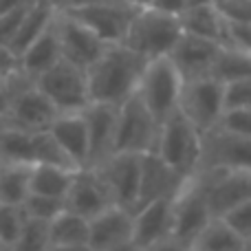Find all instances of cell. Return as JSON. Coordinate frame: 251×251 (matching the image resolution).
<instances>
[{
    "label": "cell",
    "instance_id": "cell-17",
    "mask_svg": "<svg viewBox=\"0 0 251 251\" xmlns=\"http://www.w3.org/2000/svg\"><path fill=\"white\" fill-rule=\"evenodd\" d=\"M117 108L110 104H91L84 108L88 128V165L97 168L108 156L115 154V134H117Z\"/></svg>",
    "mask_w": 251,
    "mask_h": 251
},
{
    "label": "cell",
    "instance_id": "cell-36",
    "mask_svg": "<svg viewBox=\"0 0 251 251\" xmlns=\"http://www.w3.org/2000/svg\"><path fill=\"white\" fill-rule=\"evenodd\" d=\"M29 7H31V2L22 4V7H16L0 16V44H4V47L11 44V40L16 38L18 29H20V25H22V18L29 11Z\"/></svg>",
    "mask_w": 251,
    "mask_h": 251
},
{
    "label": "cell",
    "instance_id": "cell-47",
    "mask_svg": "<svg viewBox=\"0 0 251 251\" xmlns=\"http://www.w3.org/2000/svg\"><path fill=\"white\" fill-rule=\"evenodd\" d=\"M196 4H212V0H185V7H196Z\"/></svg>",
    "mask_w": 251,
    "mask_h": 251
},
{
    "label": "cell",
    "instance_id": "cell-39",
    "mask_svg": "<svg viewBox=\"0 0 251 251\" xmlns=\"http://www.w3.org/2000/svg\"><path fill=\"white\" fill-rule=\"evenodd\" d=\"M148 7L156 9V11L170 13V16H181L185 9V0H152Z\"/></svg>",
    "mask_w": 251,
    "mask_h": 251
},
{
    "label": "cell",
    "instance_id": "cell-44",
    "mask_svg": "<svg viewBox=\"0 0 251 251\" xmlns=\"http://www.w3.org/2000/svg\"><path fill=\"white\" fill-rule=\"evenodd\" d=\"M57 9H71V7H77V4H84L88 0H51Z\"/></svg>",
    "mask_w": 251,
    "mask_h": 251
},
{
    "label": "cell",
    "instance_id": "cell-3",
    "mask_svg": "<svg viewBox=\"0 0 251 251\" xmlns=\"http://www.w3.org/2000/svg\"><path fill=\"white\" fill-rule=\"evenodd\" d=\"M201 143H203V134L181 110H176L161 124L154 152L181 176L190 178L199 172Z\"/></svg>",
    "mask_w": 251,
    "mask_h": 251
},
{
    "label": "cell",
    "instance_id": "cell-9",
    "mask_svg": "<svg viewBox=\"0 0 251 251\" xmlns=\"http://www.w3.org/2000/svg\"><path fill=\"white\" fill-rule=\"evenodd\" d=\"M60 11L77 18L106 44H119L124 42L137 7H132L128 0H88L84 4L60 9Z\"/></svg>",
    "mask_w": 251,
    "mask_h": 251
},
{
    "label": "cell",
    "instance_id": "cell-21",
    "mask_svg": "<svg viewBox=\"0 0 251 251\" xmlns=\"http://www.w3.org/2000/svg\"><path fill=\"white\" fill-rule=\"evenodd\" d=\"M51 134L75 168L88 165V128L84 110L60 113L51 124Z\"/></svg>",
    "mask_w": 251,
    "mask_h": 251
},
{
    "label": "cell",
    "instance_id": "cell-50",
    "mask_svg": "<svg viewBox=\"0 0 251 251\" xmlns=\"http://www.w3.org/2000/svg\"><path fill=\"white\" fill-rule=\"evenodd\" d=\"M249 249H251V245H249Z\"/></svg>",
    "mask_w": 251,
    "mask_h": 251
},
{
    "label": "cell",
    "instance_id": "cell-31",
    "mask_svg": "<svg viewBox=\"0 0 251 251\" xmlns=\"http://www.w3.org/2000/svg\"><path fill=\"white\" fill-rule=\"evenodd\" d=\"M22 209H25L26 218H35V221H53L62 209H66L64 199H57V196H47V194H33L31 192L29 196L22 203Z\"/></svg>",
    "mask_w": 251,
    "mask_h": 251
},
{
    "label": "cell",
    "instance_id": "cell-32",
    "mask_svg": "<svg viewBox=\"0 0 251 251\" xmlns=\"http://www.w3.org/2000/svg\"><path fill=\"white\" fill-rule=\"evenodd\" d=\"M218 218H223L245 243L251 245V201L236 205L234 209H229L227 214H223Z\"/></svg>",
    "mask_w": 251,
    "mask_h": 251
},
{
    "label": "cell",
    "instance_id": "cell-49",
    "mask_svg": "<svg viewBox=\"0 0 251 251\" xmlns=\"http://www.w3.org/2000/svg\"><path fill=\"white\" fill-rule=\"evenodd\" d=\"M0 251H7V247L2 245V240H0Z\"/></svg>",
    "mask_w": 251,
    "mask_h": 251
},
{
    "label": "cell",
    "instance_id": "cell-10",
    "mask_svg": "<svg viewBox=\"0 0 251 251\" xmlns=\"http://www.w3.org/2000/svg\"><path fill=\"white\" fill-rule=\"evenodd\" d=\"M57 108L47 95L33 84V79L18 75L13 79V95L9 106L7 122L2 126L20 130H49L53 119L57 117Z\"/></svg>",
    "mask_w": 251,
    "mask_h": 251
},
{
    "label": "cell",
    "instance_id": "cell-43",
    "mask_svg": "<svg viewBox=\"0 0 251 251\" xmlns=\"http://www.w3.org/2000/svg\"><path fill=\"white\" fill-rule=\"evenodd\" d=\"M29 2H33V0H0V16L7 13V11H11V9H16V7L29 4Z\"/></svg>",
    "mask_w": 251,
    "mask_h": 251
},
{
    "label": "cell",
    "instance_id": "cell-23",
    "mask_svg": "<svg viewBox=\"0 0 251 251\" xmlns=\"http://www.w3.org/2000/svg\"><path fill=\"white\" fill-rule=\"evenodd\" d=\"M181 26L185 33L207 38L214 42H223V29H225V18L218 13L214 4H196V7H185L178 16Z\"/></svg>",
    "mask_w": 251,
    "mask_h": 251
},
{
    "label": "cell",
    "instance_id": "cell-42",
    "mask_svg": "<svg viewBox=\"0 0 251 251\" xmlns=\"http://www.w3.org/2000/svg\"><path fill=\"white\" fill-rule=\"evenodd\" d=\"M49 251H95L88 243H77V245H51Z\"/></svg>",
    "mask_w": 251,
    "mask_h": 251
},
{
    "label": "cell",
    "instance_id": "cell-28",
    "mask_svg": "<svg viewBox=\"0 0 251 251\" xmlns=\"http://www.w3.org/2000/svg\"><path fill=\"white\" fill-rule=\"evenodd\" d=\"M212 77L223 84L251 77V53L234 47H221L212 69Z\"/></svg>",
    "mask_w": 251,
    "mask_h": 251
},
{
    "label": "cell",
    "instance_id": "cell-27",
    "mask_svg": "<svg viewBox=\"0 0 251 251\" xmlns=\"http://www.w3.org/2000/svg\"><path fill=\"white\" fill-rule=\"evenodd\" d=\"M49 238L51 245L88 243V218L71 209H62L53 221H49Z\"/></svg>",
    "mask_w": 251,
    "mask_h": 251
},
{
    "label": "cell",
    "instance_id": "cell-16",
    "mask_svg": "<svg viewBox=\"0 0 251 251\" xmlns=\"http://www.w3.org/2000/svg\"><path fill=\"white\" fill-rule=\"evenodd\" d=\"M64 205L66 209L91 221L93 216H97L115 203L97 168H79L64 196Z\"/></svg>",
    "mask_w": 251,
    "mask_h": 251
},
{
    "label": "cell",
    "instance_id": "cell-11",
    "mask_svg": "<svg viewBox=\"0 0 251 251\" xmlns=\"http://www.w3.org/2000/svg\"><path fill=\"white\" fill-rule=\"evenodd\" d=\"M251 170V137L214 128L203 134L199 172Z\"/></svg>",
    "mask_w": 251,
    "mask_h": 251
},
{
    "label": "cell",
    "instance_id": "cell-38",
    "mask_svg": "<svg viewBox=\"0 0 251 251\" xmlns=\"http://www.w3.org/2000/svg\"><path fill=\"white\" fill-rule=\"evenodd\" d=\"M20 75V60L9 47L0 44V77L2 79H13Z\"/></svg>",
    "mask_w": 251,
    "mask_h": 251
},
{
    "label": "cell",
    "instance_id": "cell-41",
    "mask_svg": "<svg viewBox=\"0 0 251 251\" xmlns=\"http://www.w3.org/2000/svg\"><path fill=\"white\" fill-rule=\"evenodd\" d=\"M13 79L11 82H7L4 86H0V126L7 122L9 106H11V95H13Z\"/></svg>",
    "mask_w": 251,
    "mask_h": 251
},
{
    "label": "cell",
    "instance_id": "cell-26",
    "mask_svg": "<svg viewBox=\"0 0 251 251\" xmlns=\"http://www.w3.org/2000/svg\"><path fill=\"white\" fill-rule=\"evenodd\" d=\"M77 170L79 168H66L55 163H35L31 170V192L64 199Z\"/></svg>",
    "mask_w": 251,
    "mask_h": 251
},
{
    "label": "cell",
    "instance_id": "cell-35",
    "mask_svg": "<svg viewBox=\"0 0 251 251\" xmlns=\"http://www.w3.org/2000/svg\"><path fill=\"white\" fill-rule=\"evenodd\" d=\"M218 128L251 137V108H225Z\"/></svg>",
    "mask_w": 251,
    "mask_h": 251
},
{
    "label": "cell",
    "instance_id": "cell-29",
    "mask_svg": "<svg viewBox=\"0 0 251 251\" xmlns=\"http://www.w3.org/2000/svg\"><path fill=\"white\" fill-rule=\"evenodd\" d=\"M25 225H26V214L22 209V205L0 203V240L7 247V251L20 238Z\"/></svg>",
    "mask_w": 251,
    "mask_h": 251
},
{
    "label": "cell",
    "instance_id": "cell-18",
    "mask_svg": "<svg viewBox=\"0 0 251 251\" xmlns=\"http://www.w3.org/2000/svg\"><path fill=\"white\" fill-rule=\"evenodd\" d=\"M185 181L187 178L170 168L156 152H146L141 154V181H139L137 207L159 199H174Z\"/></svg>",
    "mask_w": 251,
    "mask_h": 251
},
{
    "label": "cell",
    "instance_id": "cell-22",
    "mask_svg": "<svg viewBox=\"0 0 251 251\" xmlns=\"http://www.w3.org/2000/svg\"><path fill=\"white\" fill-rule=\"evenodd\" d=\"M18 60H20V73L29 79H35L40 73H44V71L51 69L55 62L62 60V49H60V40H57L55 20L49 25V29L44 31V33H40L38 38L18 55Z\"/></svg>",
    "mask_w": 251,
    "mask_h": 251
},
{
    "label": "cell",
    "instance_id": "cell-33",
    "mask_svg": "<svg viewBox=\"0 0 251 251\" xmlns=\"http://www.w3.org/2000/svg\"><path fill=\"white\" fill-rule=\"evenodd\" d=\"M221 47H234V49H240V51L251 53V22L225 20Z\"/></svg>",
    "mask_w": 251,
    "mask_h": 251
},
{
    "label": "cell",
    "instance_id": "cell-4",
    "mask_svg": "<svg viewBox=\"0 0 251 251\" xmlns=\"http://www.w3.org/2000/svg\"><path fill=\"white\" fill-rule=\"evenodd\" d=\"M183 77L172 64L168 55L148 60V66L143 71V77L139 82L137 95L148 106L154 119L163 124L170 115L178 110V97H181Z\"/></svg>",
    "mask_w": 251,
    "mask_h": 251
},
{
    "label": "cell",
    "instance_id": "cell-14",
    "mask_svg": "<svg viewBox=\"0 0 251 251\" xmlns=\"http://www.w3.org/2000/svg\"><path fill=\"white\" fill-rule=\"evenodd\" d=\"M218 51H221L218 42L183 31L181 38L172 47V51L168 53V57L176 66L178 73H181L183 82H187V79H199V77L212 75Z\"/></svg>",
    "mask_w": 251,
    "mask_h": 251
},
{
    "label": "cell",
    "instance_id": "cell-45",
    "mask_svg": "<svg viewBox=\"0 0 251 251\" xmlns=\"http://www.w3.org/2000/svg\"><path fill=\"white\" fill-rule=\"evenodd\" d=\"M104 251H143L139 245H134L132 240L130 243H124V245H117V247H110V249H104Z\"/></svg>",
    "mask_w": 251,
    "mask_h": 251
},
{
    "label": "cell",
    "instance_id": "cell-19",
    "mask_svg": "<svg viewBox=\"0 0 251 251\" xmlns=\"http://www.w3.org/2000/svg\"><path fill=\"white\" fill-rule=\"evenodd\" d=\"M134 216L122 205H110L88 221V245L95 251H104L132 240Z\"/></svg>",
    "mask_w": 251,
    "mask_h": 251
},
{
    "label": "cell",
    "instance_id": "cell-40",
    "mask_svg": "<svg viewBox=\"0 0 251 251\" xmlns=\"http://www.w3.org/2000/svg\"><path fill=\"white\" fill-rule=\"evenodd\" d=\"M143 251H190V247L185 243H181V240H176L174 236H168V238L150 245V247H146Z\"/></svg>",
    "mask_w": 251,
    "mask_h": 251
},
{
    "label": "cell",
    "instance_id": "cell-48",
    "mask_svg": "<svg viewBox=\"0 0 251 251\" xmlns=\"http://www.w3.org/2000/svg\"><path fill=\"white\" fill-rule=\"evenodd\" d=\"M7 82H11V79H2V77H0V86H4Z\"/></svg>",
    "mask_w": 251,
    "mask_h": 251
},
{
    "label": "cell",
    "instance_id": "cell-13",
    "mask_svg": "<svg viewBox=\"0 0 251 251\" xmlns=\"http://www.w3.org/2000/svg\"><path fill=\"white\" fill-rule=\"evenodd\" d=\"M115 205L134 212L139 199V181H141V154L132 152H115L113 156L97 165Z\"/></svg>",
    "mask_w": 251,
    "mask_h": 251
},
{
    "label": "cell",
    "instance_id": "cell-24",
    "mask_svg": "<svg viewBox=\"0 0 251 251\" xmlns=\"http://www.w3.org/2000/svg\"><path fill=\"white\" fill-rule=\"evenodd\" d=\"M249 245L227 225L223 218L214 216L190 243V251H247Z\"/></svg>",
    "mask_w": 251,
    "mask_h": 251
},
{
    "label": "cell",
    "instance_id": "cell-15",
    "mask_svg": "<svg viewBox=\"0 0 251 251\" xmlns=\"http://www.w3.org/2000/svg\"><path fill=\"white\" fill-rule=\"evenodd\" d=\"M207 185V201L214 216H223L236 205L251 201V170L201 172Z\"/></svg>",
    "mask_w": 251,
    "mask_h": 251
},
{
    "label": "cell",
    "instance_id": "cell-25",
    "mask_svg": "<svg viewBox=\"0 0 251 251\" xmlns=\"http://www.w3.org/2000/svg\"><path fill=\"white\" fill-rule=\"evenodd\" d=\"M31 163L0 161V203L22 205L31 194Z\"/></svg>",
    "mask_w": 251,
    "mask_h": 251
},
{
    "label": "cell",
    "instance_id": "cell-12",
    "mask_svg": "<svg viewBox=\"0 0 251 251\" xmlns=\"http://www.w3.org/2000/svg\"><path fill=\"white\" fill-rule=\"evenodd\" d=\"M55 31H57V40H60V49H62V60L71 62V64L79 66L84 71L108 47L86 25H82L77 18H73L66 11H60V9H57V16H55Z\"/></svg>",
    "mask_w": 251,
    "mask_h": 251
},
{
    "label": "cell",
    "instance_id": "cell-8",
    "mask_svg": "<svg viewBox=\"0 0 251 251\" xmlns=\"http://www.w3.org/2000/svg\"><path fill=\"white\" fill-rule=\"evenodd\" d=\"M178 110L196 126L201 134L214 130L221 122L223 110H225L223 82H218L212 75L183 82Z\"/></svg>",
    "mask_w": 251,
    "mask_h": 251
},
{
    "label": "cell",
    "instance_id": "cell-2",
    "mask_svg": "<svg viewBox=\"0 0 251 251\" xmlns=\"http://www.w3.org/2000/svg\"><path fill=\"white\" fill-rule=\"evenodd\" d=\"M183 26L178 16L156 11L152 7H141L134 11L130 26L126 31L124 44L143 55L146 60H156L172 51L181 38Z\"/></svg>",
    "mask_w": 251,
    "mask_h": 251
},
{
    "label": "cell",
    "instance_id": "cell-20",
    "mask_svg": "<svg viewBox=\"0 0 251 251\" xmlns=\"http://www.w3.org/2000/svg\"><path fill=\"white\" fill-rule=\"evenodd\" d=\"M172 205L174 199H159L134 209L132 243L139 245L141 249H146L150 245L172 236V225H174Z\"/></svg>",
    "mask_w": 251,
    "mask_h": 251
},
{
    "label": "cell",
    "instance_id": "cell-30",
    "mask_svg": "<svg viewBox=\"0 0 251 251\" xmlns=\"http://www.w3.org/2000/svg\"><path fill=\"white\" fill-rule=\"evenodd\" d=\"M51 238H49V223L26 218V225L22 229L20 238L13 243L9 251H49Z\"/></svg>",
    "mask_w": 251,
    "mask_h": 251
},
{
    "label": "cell",
    "instance_id": "cell-7",
    "mask_svg": "<svg viewBox=\"0 0 251 251\" xmlns=\"http://www.w3.org/2000/svg\"><path fill=\"white\" fill-rule=\"evenodd\" d=\"M172 214H174L172 236L190 247V243L199 236V231L214 218L207 201L205 176L201 172H196L194 176H190L183 183L178 194L174 196Z\"/></svg>",
    "mask_w": 251,
    "mask_h": 251
},
{
    "label": "cell",
    "instance_id": "cell-1",
    "mask_svg": "<svg viewBox=\"0 0 251 251\" xmlns=\"http://www.w3.org/2000/svg\"><path fill=\"white\" fill-rule=\"evenodd\" d=\"M146 66V57L126 47L124 42L108 44L104 53L86 69L91 101L122 106L128 97L137 93Z\"/></svg>",
    "mask_w": 251,
    "mask_h": 251
},
{
    "label": "cell",
    "instance_id": "cell-34",
    "mask_svg": "<svg viewBox=\"0 0 251 251\" xmlns=\"http://www.w3.org/2000/svg\"><path fill=\"white\" fill-rule=\"evenodd\" d=\"M225 108H251V77L223 84Z\"/></svg>",
    "mask_w": 251,
    "mask_h": 251
},
{
    "label": "cell",
    "instance_id": "cell-37",
    "mask_svg": "<svg viewBox=\"0 0 251 251\" xmlns=\"http://www.w3.org/2000/svg\"><path fill=\"white\" fill-rule=\"evenodd\" d=\"M225 20L251 22V0H212Z\"/></svg>",
    "mask_w": 251,
    "mask_h": 251
},
{
    "label": "cell",
    "instance_id": "cell-5",
    "mask_svg": "<svg viewBox=\"0 0 251 251\" xmlns=\"http://www.w3.org/2000/svg\"><path fill=\"white\" fill-rule=\"evenodd\" d=\"M33 84L51 100L57 113H77L91 104L86 71L66 60L55 62L51 69L40 73Z\"/></svg>",
    "mask_w": 251,
    "mask_h": 251
},
{
    "label": "cell",
    "instance_id": "cell-46",
    "mask_svg": "<svg viewBox=\"0 0 251 251\" xmlns=\"http://www.w3.org/2000/svg\"><path fill=\"white\" fill-rule=\"evenodd\" d=\"M132 7H137V9H141V7H148V4L152 2V0H128Z\"/></svg>",
    "mask_w": 251,
    "mask_h": 251
},
{
    "label": "cell",
    "instance_id": "cell-6",
    "mask_svg": "<svg viewBox=\"0 0 251 251\" xmlns=\"http://www.w3.org/2000/svg\"><path fill=\"white\" fill-rule=\"evenodd\" d=\"M161 124L148 110L141 97L134 93L117 108V134H115V152H132L146 154L154 152L159 141Z\"/></svg>",
    "mask_w": 251,
    "mask_h": 251
}]
</instances>
